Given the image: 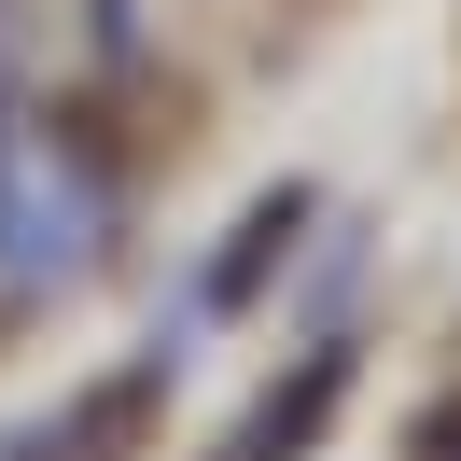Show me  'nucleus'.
I'll return each mask as SVG.
<instances>
[{
  "instance_id": "f257e3e1",
  "label": "nucleus",
  "mask_w": 461,
  "mask_h": 461,
  "mask_svg": "<svg viewBox=\"0 0 461 461\" xmlns=\"http://www.w3.org/2000/svg\"><path fill=\"white\" fill-rule=\"evenodd\" d=\"M98 224H113V196H98V168L70 140H0V280H70V266L98 252Z\"/></svg>"
},
{
  "instance_id": "20e7f679",
  "label": "nucleus",
  "mask_w": 461,
  "mask_h": 461,
  "mask_svg": "<svg viewBox=\"0 0 461 461\" xmlns=\"http://www.w3.org/2000/svg\"><path fill=\"white\" fill-rule=\"evenodd\" d=\"M14 126H29V70L0 57V140H14Z\"/></svg>"
},
{
  "instance_id": "f03ea898",
  "label": "nucleus",
  "mask_w": 461,
  "mask_h": 461,
  "mask_svg": "<svg viewBox=\"0 0 461 461\" xmlns=\"http://www.w3.org/2000/svg\"><path fill=\"white\" fill-rule=\"evenodd\" d=\"M336 392H349V349H308V364H294V377H280V392H266L210 461H308V447H321V420H336Z\"/></svg>"
},
{
  "instance_id": "7ed1b4c3",
  "label": "nucleus",
  "mask_w": 461,
  "mask_h": 461,
  "mask_svg": "<svg viewBox=\"0 0 461 461\" xmlns=\"http://www.w3.org/2000/svg\"><path fill=\"white\" fill-rule=\"evenodd\" d=\"M294 238H308V182H280V196H252V224H238L224 252H210V280H196V308H210V321H238V308H252V294H266V266L294 252Z\"/></svg>"
},
{
  "instance_id": "39448f33",
  "label": "nucleus",
  "mask_w": 461,
  "mask_h": 461,
  "mask_svg": "<svg viewBox=\"0 0 461 461\" xmlns=\"http://www.w3.org/2000/svg\"><path fill=\"white\" fill-rule=\"evenodd\" d=\"M433 461H461V433H433Z\"/></svg>"
}]
</instances>
